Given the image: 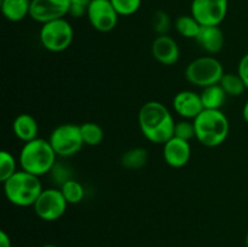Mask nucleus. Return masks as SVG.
<instances>
[{
    "mask_svg": "<svg viewBox=\"0 0 248 247\" xmlns=\"http://www.w3.org/2000/svg\"><path fill=\"white\" fill-rule=\"evenodd\" d=\"M140 132L149 142L165 144L174 133V119L165 104L157 101L145 102L138 113Z\"/></svg>",
    "mask_w": 248,
    "mask_h": 247,
    "instance_id": "1",
    "label": "nucleus"
},
{
    "mask_svg": "<svg viewBox=\"0 0 248 247\" xmlns=\"http://www.w3.org/2000/svg\"><path fill=\"white\" fill-rule=\"evenodd\" d=\"M193 121L195 126V139L205 147H219L229 136V119L222 110L203 109Z\"/></svg>",
    "mask_w": 248,
    "mask_h": 247,
    "instance_id": "2",
    "label": "nucleus"
},
{
    "mask_svg": "<svg viewBox=\"0 0 248 247\" xmlns=\"http://www.w3.org/2000/svg\"><path fill=\"white\" fill-rule=\"evenodd\" d=\"M56 159L57 155L48 139L38 137L31 142L24 143L19 152L18 161L21 170L34 176L41 177L52 171L56 165Z\"/></svg>",
    "mask_w": 248,
    "mask_h": 247,
    "instance_id": "3",
    "label": "nucleus"
},
{
    "mask_svg": "<svg viewBox=\"0 0 248 247\" xmlns=\"http://www.w3.org/2000/svg\"><path fill=\"white\" fill-rule=\"evenodd\" d=\"M5 198L10 203L18 207H33L43 193L44 188L40 177L18 170L12 177L2 183Z\"/></svg>",
    "mask_w": 248,
    "mask_h": 247,
    "instance_id": "4",
    "label": "nucleus"
},
{
    "mask_svg": "<svg viewBox=\"0 0 248 247\" xmlns=\"http://www.w3.org/2000/svg\"><path fill=\"white\" fill-rule=\"evenodd\" d=\"M224 73V67L219 60L213 56H202L186 65L184 75L190 84L205 89L219 84Z\"/></svg>",
    "mask_w": 248,
    "mask_h": 247,
    "instance_id": "5",
    "label": "nucleus"
},
{
    "mask_svg": "<svg viewBox=\"0 0 248 247\" xmlns=\"http://www.w3.org/2000/svg\"><path fill=\"white\" fill-rule=\"evenodd\" d=\"M74 39V29L65 18L55 19L41 24L39 40L45 50L50 52H63Z\"/></svg>",
    "mask_w": 248,
    "mask_h": 247,
    "instance_id": "6",
    "label": "nucleus"
},
{
    "mask_svg": "<svg viewBox=\"0 0 248 247\" xmlns=\"http://www.w3.org/2000/svg\"><path fill=\"white\" fill-rule=\"evenodd\" d=\"M51 147L56 155L61 157H70L77 155L84 147L80 125L68 123L61 124L52 130L48 137Z\"/></svg>",
    "mask_w": 248,
    "mask_h": 247,
    "instance_id": "7",
    "label": "nucleus"
},
{
    "mask_svg": "<svg viewBox=\"0 0 248 247\" xmlns=\"http://www.w3.org/2000/svg\"><path fill=\"white\" fill-rule=\"evenodd\" d=\"M68 205L69 203L64 199L61 189L47 188L44 189L33 208L40 219L45 222H55L63 217Z\"/></svg>",
    "mask_w": 248,
    "mask_h": 247,
    "instance_id": "8",
    "label": "nucleus"
},
{
    "mask_svg": "<svg viewBox=\"0 0 248 247\" xmlns=\"http://www.w3.org/2000/svg\"><path fill=\"white\" fill-rule=\"evenodd\" d=\"M229 0H193L190 15L201 26H220L228 14Z\"/></svg>",
    "mask_w": 248,
    "mask_h": 247,
    "instance_id": "9",
    "label": "nucleus"
},
{
    "mask_svg": "<svg viewBox=\"0 0 248 247\" xmlns=\"http://www.w3.org/2000/svg\"><path fill=\"white\" fill-rule=\"evenodd\" d=\"M87 19L94 31L109 33L118 26L119 15L110 0H92L87 7Z\"/></svg>",
    "mask_w": 248,
    "mask_h": 247,
    "instance_id": "10",
    "label": "nucleus"
},
{
    "mask_svg": "<svg viewBox=\"0 0 248 247\" xmlns=\"http://www.w3.org/2000/svg\"><path fill=\"white\" fill-rule=\"evenodd\" d=\"M70 0H31L29 17L44 24L69 15Z\"/></svg>",
    "mask_w": 248,
    "mask_h": 247,
    "instance_id": "11",
    "label": "nucleus"
},
{
    "mask_svg": "<svg viewBox=\"0 0 248 247\" xmlns=\"http://www.w3.org/2000/svg\"><path fill=\"white\" fill-rule=\"evenodd\" d=\"M162 149L164 160L169 166L173 169H182L189 162L191 157V147L188 140L178 137H172L167 140Z\"/></svg>",
    "mask_w": 248,
    "mask_h": 247,
    "instance_id": "12",
    "label": "nucleus"
},
{
    "mask_svg": "<svg viewBox=\"0 0 248 247\" xmlns=\"http://www.w3.org/2000/svg\"><path fill=\"white\" fill-rule=\"evenodd\" d=\"M152 55L160 64L173 65L181 57V50L172 36L169 34L157 35L152 44Z\"/></svg>",
    "mask_w": 248,
    "mask_h": 247,
    "instance_id": "13",
    "label": "nucleus"
},
{
    "mask_svg": "<svg viewBox=\"0 0 248 247\" xmlns=\"http://www.w3.org/2000/svg\"><path fill=\"white\" fill-rule=\"evenodd\" d=\"M172 104L174 111L186 120H194L203 110L200 93L190 90H183L174 94Z\"/></svg>",
    "mask_w": 248,
    "mask_h": 247,
    "instance_id": "14",
    "label": "nucleus"
},
{
    "mask_svg": "<svg viewBox=\"0 0 248 247\" xmlns=\"http://www.w3.org/2000/svg\"><path fill=\"white\" fill-rule=\"evenodd\" d=\"M195 41L203 51L216 55L224 47V33L219 26H201Z\"/></svg>",
    "mask_w": 248,
    "mask_h": 247,
    "instance_id": "15",
    "label": "nucleus"
},
{
    "mask_svg": "<svg viewBox=\"0 0 248 247\" xmlns=\"http://www.w3.org/2000/svg\"><path fill=\"white\" fill-rule=\"evenodd\" d=\"M12 131L16 138H18L23 143L31 142L38 138L39 124L31 114L22 113L15 118L12 123Z\"/></svg>",
    "mask_w": 248,
    "mask_h": 247,
    "instance_id": "16",
    "label": "nucleus"
},
{
    "mask_svg": "<svg viewBox=\"0 0 248 247\" xmlns=\"http://www.w3.org/2000/svg\"><path fill=\"white\" fill-rule=\"evenodd\" d=\"M31 0H1V14L7 21L21 22L29 16Z\"/></svg>",
    "mask_w": 248,
    "mask_h": 247,
    "instance_id": "17",
    "label": "nucleus"
},
{
    "mask_svg": "<svg viewBox=\"0 0 248 247\" xmlns=\"http://www.w3.org/2000/svg\"><path fill=\"white\" fill-rule=\"evenodd\" d=\"M201 102H202L203 109H210V110H222V107L224 106L227 101V93L222 89L219 84L212 85L202 89L200 93Z\"/></svg>",
    "mask_w": 248,
    "mask_h": 247,
    "instance_id": "18",
    "label": "nucleus"
},
{
    "mask_svg": "<svg viewBox=\"0 0 248 247\" xmlns=\"http://www.w3.org/2000/svg\"><path fill=\"white\" fill-rule=\"evenodd\" d=\"M148 152L140 147L126 150L121 156V165L127 170H140L147 165Z\"/></svg>",
    "mask_w": 248,
    "mask_h": 247,
    "instance_id": "19",
    "label": "nucleus"
},
{
    "mask_svg": "<svg viewBox=\"0 0 248 247\" xmlns=\"http://www.w3.org/2000/svg\"><path fill=\"white\" fill-rule=\"evenodd\" d=\"M174 28L179 35L195 40L200 31L201 24L191 15H182V16L177 17L176 22H174Z\"/></svg>",
    "mask_w": 248,
    "mask_h": 247,
    "instance_id": "20",
    "label": "nucleus"
},
{
    "mask_svg": "<svg viewBox=\"0 0 248 247\" xmlns=\"http://www.w3.org/2000/svg\"><path fill=\"white\" fill-rule=\"evenodd\" d=\"M219 85L229 97H240L247 90L239 73H224Z\"/></svg>",
    "mask_w": 248,
    "mask_h": 247,
    "instance_id": "21",
    "label": "nucleus"
},
{
    "mask_svg": "<svg viewBox=\"0 0 248 247\" xmlns=\"http://www.w3.org/2000/svg\"><path fill=\"white\" fill-rule=\"evenodd\" d=\"M61 191L69 205H77L85 198V188L77 179L70 178L61 185Z\"/></svg>",
    "mask_w": 248,
    "mask_h": 247,
    "instance_id": "22",
    "label": "nucleus"
},
{
    "mask_svg": "<svg viewBox=\"0 0 248 247\" xmlns=\"http://www.w3.org/2000/svg\"><path fill=\"white\" fill-rule=\"evenodd\" d=\"M80 131H81L82 140H84L85 145H90V147H96L99 145L104 139V132L103 128L96 123H84L80 125Z\"/></svg>",
    "mask_w": 248,
    "mask_h": 247,
    "instance_id": "23",
    "label": "nucleus"
},
{
    "mask_svg": "<svg viewBox=\"0 0 248 247\" xmlns=\"http://www.w3.org/2000/svg\"><path fill=\"white\" fill-rule=\"evenodd\" d=\"M17 171H18L17 161L14 155L7 150H1L0 152V182L4 183Z\"/></svg>",
    "mask_w": 248,
    "mask_h": 247,
    "instance_id": "24",
    "label": "nucleus"
},
{
    "mask_svg": "<svg viewBox=\"0 0 248 247\" xmlns=\"http://www.w3.org/2000/svg\"><path fill=\"white\" fill-rule=\"evenodd\" d=\"M119 16H132L140 9L142 0H110Z\"/></svg>",
    "mask_w": 248,
    "mask_h": 247,
    "instance_id": "25",
    "label": "nucleus"
},
{
    "mask_svg": "<svg viewBox=\"0 0 248 247\" xmlns=\"http://www.w3.org/2000/svg\"><path fill=\"white\" fill-rule=\"evenodd\" d=\"M173 136L174 137L181 138V139L190 142L193 138H195V126H194V121L183 119V120L176 123Z\"/></svg>",
    "mask_w": 248,
    "mask_h": 247,
    "instance_id": "26",
    "label": "nucleus"
},
{
    "mask_svg": "<svg viewBox=\"0 0 248 247\" xmlns=\"http://www.w3.org/2000/svg\"><path fill=\"white\" fill-rule=\"evenodd\" d=\"M153 28L156 31L157 35H164L169 33L171 29V18L165 11H156L153 16Z\"/></svg>",
    "mask_w": 248,
    "mask_h": 247,
    "instance_id": "27",
    "label": "nucleus"
},
{
    "mask_svg": "<svg viewBox=\"0 0 248 247\" xmlns=\"http://www.w3.org/2000/svg\"><path fill=\"white\" fill-rule=\"evenodd\" d=\"M237 73H239L242 81L245 82V86L248 90V53L242 56V58L240 60L239 65H237Z\"/></svg>",
    "mask_w": 248,
    "mask_h": 247,
    "instance_id": "28",
    "label": "nucleus"
},
{
    "mask_svg": "<svg viewBox=\"0 0 248 247\" xmlns=\"http://www.w3.org/2000/svg\"><path fill=\"white\" fill-rule=\"evenodd\" d=\"M0 247H12L11 239H10L7 232H4V230L0 232Z\"/></svg>",
    "mask_w": 248,
    "mask_h": 247,
    "instance_id": "29",
    "label": "nucleus"
},
{
    "mask_svg": "<svg viewBox=\"0 0 248 247\" xmlns=\"http://www.w3.org/2000/svg\"><path fill=\"white\" fill-rule=\"evenodd\" d=\"M92 0H70V4L72 5H79V6H84V7H89L90 2Z\"/></svg>",
    "mask_w": 248,
    "mask_h": 247,
    "instance_id": "30",
    "label": "nucleus"
},
{
    "mask_svg": "<svg viewBox=\"0 0 248 247\" xmlns=\"http://www.w3.org/2000/svg\"><path fill=\"white\" fill-rule=\"evenodd\" d=\"M242 118L248 124V101L245 103L244 108H242Z\"/></svg>",
    "mask_w": 248,
    "mask_h": 247,
    "instance_id": "31",
    "label": "nucleus"
},
{
    "mask_svg": "<svg viewBox=\"0 0 248 247\" xmlns=\"http://www.w3.org/2000/svg\"><path fill=\"white\" fill-rule=\"evenodd\" d=\"M41 247H58V246H56V245H52V244H47V245H44V246Z\"/></svg>",
    "mask_w": 248,
    "mask_h": 247,
    "instance_id": "32",
    "label": "nucleus"
},
{
    "mask_svg": "<svg viewBox=\"0 0 248 247\" xmlns=\"http://www.w3.org/2000/svg\"><path fill=\"white\" fill-rule=\"evenodd\" d=\"M245 244H246V247H248V232L246 235V239H245Z\"/></svg>",
    "mask_w": 248,
    "mask_h": 247,
    "instance_id": "33",
    "label": "nucleus"
}]
</instances>
